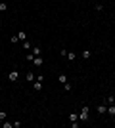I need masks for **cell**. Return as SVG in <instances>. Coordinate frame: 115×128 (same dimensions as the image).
<instances>
[{
	"mask_svg": "<svg viewBox=\"0 0 115 128\" xmlns=\"http://www.w3.org/2000/svg\"><path fill=\"white\" fill-rule=\"evenodd\" d=\"M86 119H88V107H83L79 113V121L81 122H86Z\"/></svg>",
	"mask_w": 115,
	"mask_h": 128,
	"instance_id": "6da1fadb",
	"label": "cell"
},
{
	"mask_svg": "<svg viewBox=\"0 0 115 128\" xmlns=\"http://www.w3.org/2000/svg\"><path fill=\"white\" fill-rule=\"evenodd\" d=\"M8 78H10L12 82H15V80L19 78V73H17V71H15V69H14V71H12V73H10V75H8Z\"/></svg>",
	"mask_w": 115,
	"mask_h": 128,
	"instance_id": "7a4b0ae2",
	"label": "cell"
},
{
	"mask_svg": "<svg viewBox=\"0 0 115 128\" xmlns=\"http://www.w3.org/2000/svg\"><path fill=\"white\" fill-rule=\"evenodd\" d=\"M33 65H35V67H42V57H40V56H35V59H33Z\"/></svg>",
	"mask_w": 115,
	"mask_h": 128,
	"instance_id": "3957f363",
	"label": "cell"
},
{
	"mask_svg": "<svg viewBox=\"0 0 115 128\" xmlns=\"http://www.w3.org/2000/svg\"><path fill=\"white\" fill-rule=\"evenodd\" d=\"M96 111H98V113H100V115L108 113V105H104V103H102V105H98V107H96Z\"/></svg>",
	"mask_w": 115,
	"mask_h": 128,
	"instance_id": "277c9868",
	"label": "cell"
},
{
	"mask_svg": "<svg viewBox=\"0 0 115 128\" xmlns=\"http://www.w3.org/2000/svg\"><path fill=\"white\" fill-rule=\"evenodd\" d=\"M17 38H19V40H23V42H25V40H27V35H25L23 31H19V33H17Z\"/></svg>",
	"mask_w": 115,
	"mask_h": 128,
	"instance_id": "5b68a950",
	"label": "cell"
},
{
	"mask_svg": "<svg viewBox=\"0 0 115 128\" xmlns=\"http://www.w3.org/2000/svg\"><path fill=\"white\" fill-rule=\"evenodd\" d=\"M33 88H35L36 92H38V90L42 88V82H40V80H35V84H33Z\"/></svg>",
	"mask_w": 115,
	"mask_h": 128,
	"instance_id": "8992f818",
	"label": "cell"
},
{
	"mask_svg": "<svg viewBox=\"0 0 115 128\" xmlns=\"http://www.w3.org/2000/svg\"><path fill=\"white\" fill-rule=\"evenodd\" d=\"M35 78H36V75H35V73H31V71L27 73V80H29V82H33Z\"/></svg>",
	"mask_w": 115,
	"mask_h": 128,
	"instance_id": "52a82bcc",
	"label": "cell"
},
{
	"mask_svg": "<svg viewBox=\"0 0 115 128\" xmlns=\"http://www.w3.org/2000/svg\"><path fill=\"white\" fill-rule=\"evenodd\" d=\"M90 56H92V54H90V50H85L83 54H81V57H83V59H88Z\"/></svg>",
	"mask_w": 115,
	"mask_h": 128,
	"instance_id": "ba28073f",
	"label": "cell"
},
{
	"mask_svg": "<svg viewBox=\"0 0 115 128\" xmlns=\"http://www.w3.org/2000/svg\"><path fill=\"white\" fill-rule=\"evenodd\" d=\"M23 48H25V50H33V44L29 42V40H25V42H23Z\"/></svg>",
	"mask_w": 115,
	"mask_h": 128,
	"instance_id": "9c48e42d",
	"label": "cell"
},
{
	"mask_svg": "<svg viewBox=\"0 0 115 128\" xmlns=\"http://www.w3.org/2000/svg\"><path fill=\"white\" fill-rule=\"evenodd\" d=\"M69 121H71V122L79 121V115H77V113H71V115H69Z\"/></svg>",
	"mask_w": 115,
	"mask_h": 128,
	"instance_id": "30bf717a",
	"label": "cell"
},
{
	"mask_svg": "<svg viewBox=\"0 0 115 128\" xmlns=\"http://www.w3.org/2000/svg\"><path fill=\"white\" fill-rule=\"evenodd\" d=\"M58 80H59L61 84H65V82H67V77H65V75H59V77H58Z\"/></svg>",
	"mask_w": 115,
	"mask_h": 128,
	"instance_id": "8fae6325",
	"label": "cell"
},
{
	"mask_svg": "<svg viewBox=\"0 0 115 128\" xmlns=\"http://www.w3.org/2000/svg\"><path fill=\"white\" fill-rule=\"evenodd\" d=\"M108 113L113 117V115H115V105H109V107H108Z\"/></svg>",
	"mask_w": 115,
	"mask_h": 128,
	"instance_id": "7c38bea8",
	"label": "cell"
},
{
	"mask_svg": "<svg viewBox=\"0 0 115 128\" xmlns=\"http://www.w3.org/2000/svg\"><path fill=\"white\" fill-rule=\"evenodd\" d=\"M65 57H67L69 61H73V59H75V54H73V52H67V56H65Z\"/></svg>",
	"mask_w": 115,
	"mask_h": 128,
	"instance_id": "4fadbf2b",
	"label": "cell"
},
{
	"mask_svg": "<svg viewBox=\"0 0 115 128\" xmlns=\"http://www.w3.org/2000/svg\"><path fill=\"white\" fill-rule=\"evenodd\" d=\"M108 103H109V105H115V96H109V98H108Z\"/></svg>",
	"mask_w": 115,
	"mask_h": 128,
	"instance_id": "5bb4252c",
	"label": "cell"
},
{
	"mask_svg": "<svg viewBox=\"0 0 115 128\" xmlns=\"http://www.w3.org/2000/svg\"><path fill=\"white\" fill-rule=\"evenodd\" d=\"M6 10H8V4H6V2H2V4H0V12H6Z\"/></svg>",
	"mask_w": 115,
	"mask_h": 128,
	"instance_id": "9a60e30c",
	"label": "cell"
},
{
	"mask_svg": "<svg viewBox=\"0 0 115 128\" xmlns=\"http://www.w3.org/2000/svg\"><path fill=\"white\" fill-rule=\"evenodd\" d=\"M63 88H65V92H69V90H71L73 86H71V84H69V82H65V84H63Z\"/></svg>",
	"mask_w": 115,
	"mask_h": 128,
	"instance_id": "2e32d148",
	"label": "cell"
},
{
	"mask_svg": "<svg viewBox=\"0 0 115 128\" xmlns=\"http://www.w3.org/2000/svg\"><path fill=\"white\" fill-rule=\"evenodd\" d=\"M33 59H35V54H33V52H31V54H27V61H33Z\"/></svg>",
	"mask_w": 115,
	"mask_h": 128,
	"instance_id": "e0dca14e",
	"label": "cell"
},
{
	"mask_svg": "<svg viewBox=\"0 0 115 128\" xmlns=\"http://www.w3.org/2000/svg\"><path fill=\"white\" fill-rule=\"evenodd\" d=\"M33 54H35V56H40V48H36V46H35V48H33Z\"/></svg>",
	"mask_w": 115,
	"mask_h": 128,
	"instance_id": "ac0fdd59",
	"label": "cell"
},
{
	"mask_svg": "<svg viewBox=\"0 0 115 128\" xmlns=\"http://www.w3.org/2000/svg\"><path fill=\"white\" fill-rule=\"evenodd\" d=\"M0 121H6V111H0Z\"/></svg>",
	"mask_w": 115,
	"mask_h": 128,
	"instance_id": "d6986e66",
	"label": "cell"
}]
</instances>
